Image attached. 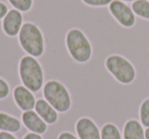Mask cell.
<instances>
[{
    "label": "cell",
    "instance_id": "1",
    "mask_svg": "<svg viewBox=\"0 0 149 139\" xmlns=\"http://www.w3.org/2000/svg\"><path fill=\"white\" fill-rule=\"evenodd\" d=\"M17 73L21 83L33 93L41 91L45 83L44 70L38 58L29 54H24L19 58Z\"/></svg>",
    "mask_w": 149,
    "mask_h": 139
},
{
    "label": "cell",
    "instance_id": "2",
    "mask_svg": "<svg viewBox=\"0 0 149 139\" xmlns=\"http://www.w3.org/2000/svg\"><path fill=\"white\" fill-rule=\"evenodd\" d=\"M64 45L72 60L78 64H86L91 59L93 53L91 41L80 28H70L65 32Z\"/></svg>",
    "mask_w": 149,
    "mask_h": 139
},
{
    "label": "cell",
    "instance_id": "3",
    "mask_svg": "<svg viewBox=\"0 0 149 139\" xmlns=\"http://www.w3.org/2000/svg\"><path fill=\"white\" fill-rule=\"evenodd\" d=\"M19 46L26 54L36 58L41 57L45 52V37L42 29L32 22L24 23L19 35Z\"/></svg>",
    "mask_w": 149,
    "mask_h": 139
},
{
    "label": "cell",
    "instance_id": "4",
    "mask_svg": "<svg viewBox=\"0 0 149 139\" xmlns=\"http://www.w3.org/2000/svg\"><path fill=\"white\" fill-rule=\"evenodd\" d=\"M42 95L59 114L68 112L72 108V95L66 86L58 80L46 81L42 88Z\"/></svg>",
    "mask_w": 149,
    "mask_h": 139
},
{
    "label": "cell",
    "instance_id": "5",
    "mask_svg": "<svg viewBox=\"0 0 149 139\" xmlns=\"http://www.w3.org/2000/svg\"><path fill=\"white\" fill-rule=\"evenodd\" d=\"M105 68L107 72L122 84H131L136 77V70L130 60L118 54H112L106 57Z\"/></svg>",
    "mask_w": 149,
    "mask_h": 139
},
{
    "label": "cell",
    "instance_id": "6",
    "mask_svg": "<svg viewBox=\"0 0 149 139\" xmlns=\"http://www.w3.org/2000/svg\"><path fill=\"white\" fill-rule=\"evenodd\" d=\"M108 11L116 22L122 27L131 28L136 23V15L129 5L120 0H113L108 5Z\"/></svg>",
    "mask_w": 149,
    "mask_h": 139
},
{
    "label": "cell",
    "instance_id": "7",
    "mask_svg": "<svg viewBox=\"0 0 149 139\" xmlns=\"http://www.w3.org/2000/svg\"><path fill=\"white\" fill-rule=\"evenodd\" d=\"M24 25L23 13L15 8L9 9L7 15L4 17L1 23V28L5 36L9 38H15L19 35L22 27Z\"/></svg>",
    "mask_w": 149,
    "mask_h": 139
},
{
    "label": "cell",
    "instance_id": "8",
    "mask_svg": "<svg viewBox=\"0 0 149 139\" xmlns=\"http://www.w3.org/2000/svg\"><path fill=\"white\" fill-rule=\"evenodd\" d=\"M13 99L15 106L22 112L32 110L35 108L36 95L23 84L17 85L13 89Z\"/></svg>",
    "mask_w": 149,
    "mask_h": 139
},
{
    "label": "cell",
    "instance_id": "9",
    "mask_svg": "<svg viewBox=\"0 0 149 139\" xmlns=\"http://www.w3.org/2000/svg\"><path fill=\"white\" fill-rule=\"evenodd\" d=\"M21 121L25 128L29 132H34L37 134L43 135L47 131L48 125L43 119L35 112V110H27L23 112L21 117Z\"/></svg>",
    "mask_w": 149,
    "mask_h": 139
},
{
    "label": "cell",
    "instance_id": "10",
    "mask_svg": "<svg viewBox=\"0 0 149 139\" xmlns=\"http://www.w3.org/2000/svg\"><path fill=\"white\" fill-rule=\"evenodd\" d=\"M35 112L47 123V125H53L57 122L59 112L45 99V98H38L36 100Z\"/></svg>",
    "mask_w": 149,
    "mask_h": 139
},
{
    "label": "cell",
    "instance_id": "11",
    "mask_svg": "<svg viewBox=\"0 0 149 139\" xmlns=\"http://www.w3.org/2000/svg\"><path fill=\"white\" fill-rule=\"evenodd\" d=\"M22 121L6 112H0V131L19 134L22 130Z\"/></svg>",
    "mask_w": 149,
    "mask_h": 139
},
{
    "label": "cell",
    "instance_id": "12",
    "mask_svg": "<svg viewBox=\"0 0 149 139\" xmlns=\"http://www.w3.org/2000/svg\"><path fill=\"white\" fill-rule=\"evenodd\" d=\"M123 137L124 139H145V131L140 121H128L125 124Z\"/></svg>",
    "mask_w": 149,
    "mask_h": 139
},
{
    "label": "cell",
    "instance_id": "13",
    "mask_svg": "<svg viewBox=\"0 0 149 139\" xmlns=\"http://www.w3.org/2000/svg\"><path fill=\"white\" fill-rule=\"evenodd\" d=\"M132 10L136 17L149 20V1L148 0H136L132 3Z\"/></svg>",
    "mask_w": 149,
    "mask_h": 139
},
{
    "label": "cell",
    "instance_id": "14",
    "mask_svg": "<svg viewBox=\"0 0 149 139\" xmlns=\"http://www.w3.org/2000/svg\"><path fill=\"white\" fill-rule=\"evenodd\" d=\"M100 133H101V139H123L122 132L118 130L116 125L111 123L104 125L100 129Z\"/></svg>",
    "mask_w": 149,
    "mask_h": 139
},
{
    "label": "cell",
    "instance_id": "15",
    "mask_svg": "<svg viewBox=\"0 0 149 139\" xmlns=\"http://www.w3.org/2000/svg\"><path fill=\"white\" fill-rule=\"evenodd\" d=\"M8 3L22 13H28L33 6V0H7Z\"/></svg>",
    "mask_w": 149,
    "mask_h": 139
},
{
    "label": "cell",
    "instance_id": "16",
    "mask_svg": "<svg viewBox=\"0 0 149 139\" xmlns=\"http://www.w3.org/2000/svg\"><path fill=\"white\" fill-rule=\"evenodd\" d=\"M140 122L143 127L149 128V98L145 99L140 106Z\"/></svg>",
    "mask_w": 149,
    "mask_h": 139
},
{
    "label": "cell",
    "instance_id": "17",
    "mask_svg": "<svg viewBox=\"0 0 149 139\" xmlns=\"http://www.w3.org/2000/svg\"><path fill=\"white\" fill-rule=\"evenodd\" d=\"M10 94V85L9 83L0 76V100H5Z\"/></svg>",
    "mask_w": 149,
    "mask_h": 139
},
{
    "label": "cell",
    "instance_id": "18",
    "mask_svg": "<svg viewBox=\"0 0 149 139\" xmlns=\"http://www.w3.org/2000/svg\"><path fill=\"white\" fill-rule=\"evenodd\" d=\"M113 0H82L84 4L91 7H105L109 5Z\"/></svg>",
    "mask_w": 149,
    "mask_h": 139
},
{
    "label": "cell",
    "instance_id": "19",
    "mask_svg": "<svg viewBox=\"0 0 149 139\" xmlns=\"http://www.w3.org/2000/svg\"><path fill=\"white\" fill-rule=\"evenodd\" d=\"M57 139H80V138L77 135H74V133L68 132V131H64V132H61L58 135Z\"/></svg>",
    "mask_w": 149,
    "mask_h": 139
},
{
    "label": "cell",
    "instance_id": "20",
    "mask_svg": "<svg viewBox=\"0 0 149 139\" xmlns=\"http://www.w3.org/2000/svg\"><path fill=\"white\" fill-rule=\"evenodd\" d=\"M9 8L3 1H0V20H3L4 17L7 15Z\"/></svg>",
    "mask_w": 149,
    "mask_h": 139
},
{
    "label": "cell",
    "instance_id": "21",
    "mask_svg": "<svg viewBox=\"0 0 149 139\" xmlns=\"http://www.w3.org/2000/svg\"><path fill=\"white\" fill-rule=\"evenodd\" d=\"M22 139H43V137H42V135L37 134V133L27 132L25 135H24Z\"/></svg>",
    "mask_w": 149,
    "mask_h": 139
},
{
    "label": "cell",
    "instance_id": "22",
    "mask_svg": "<svg viewBox=\"0 0 149 139\" xmlns=\"http://www.w3.org/2000/svg\"><path fill=\"white\" fill-rule=\"evenodd\" d=\"M0 139H19L17 136L10 132H6V131H0Z\"/></svg>",
    "mask_w": 149,
    "mask_h": 139
},
{
    "label": "cell",
    "instance_id": "23",
    "mask_svg": "<svg viewBox=\"0 0 149 139\" xmlns=\"http://www.w3.org/2000/svg\"><path fill=\"white\" fill-rule=\"evenodd\" d=\"M145 139H149V128H146L145 130Z\"/></svg>",
    "mask_w": 149,
    "mask_h": 139
},
{
    "label": "cell",
    "instance_id": "24",
    "mask_svg": "<svg viewBox=\"0 0 149 139\" xmlns=\"http://www.w3.org/2000/svg\"><path fill=\"white\" fill-rule=\"evenodd\" d=\"M120 1H123V2H132V1H136V0H120Z\"/></svg>",
    "mask_w": 149,
    "mask_h": 139
},
{
    "label": "cell",
    "instance_id": "25",
    "mask_svg": "<svg viewBox=\"0 0 149 139\" xmlns=\"http://www.w3.org/2000/svg\"><path fill=\"white\" fill-rule=\"evenodd\" d=\"M148 1H149V0H148Z\"/></svg>",
    "mask_w": 149,
    "mask_h": 139
}]
</instances>
